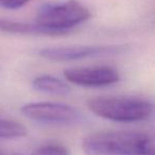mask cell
Here are the masks:
<instances>
[{"label":"cell","instance_id":"cell-2","mask_svg":"<svg viewBox=\"0 0 155 155\" xmlns=\"http://www.w3.org/2000/svg\"><path fill=\"white\" fill-rule=\"evenodd\" d=\"M89 110L97 116L116 123H138L153 114V104L145 99L124 96H100L87 102Z\"/></svg>","mask_w":155,"mask_h":155},{"label":"cell","instance_id":"cell-5","mask_svg":"<svg viewBox=\"0 0 155 155\" xmlns=\"http://www.w3.org/2000/svg\"><path fill=\"white\" fill-rule=\"evenodd\" d=\"M128 45H72V47H53L39 50V56L52 61H71L98 56L117 55L126 52Z\"/></svg>","mask_w":155,"mask_h":155},{"label":"cell","instance_id":"cell-11","mask_svg":"<svg viewBox=\"0 0 155 155\" xmlns=\"http://www.w3.org/2000/svg\"><path fill=\"white\" fill-rule=\"evenodd\" d=\"M31 0H0V6L8 10H17L22 8Z\"/></svg>","mask_w":155,"mask_h":155},{"label":"cell","instance_id":"cell-7","mask_svg":"<svg viewBox=\"0 0 155 155\" xmlns=\"http://www.w3.org/2000/svg\"><path fill=\"white\" fill-rule=\"evenodd\" d=\"M33 88L36 91L52 95H67L70 87L62 80L51 75H40L33 80Z\"/></svg>","mask_w":155,"mask_h":155},{"label":"cell","instance_id":"cell-14","mask_svg":"<svg viewBox=\"0 0 155 155\" xmlns=\"http://www.w3.org/2000/svg\"><path fill=\"white\" fill-rule=\"evenodd\" d=\"M11 155H19V154H11Z\"/></svg>","mask_w":155,"mask_h":155},{"label":"cell","instance_id":"cell-12","mask_svg":"<svg viewBox=\"0 0 155 155\" xmlns=\"http://www.w3.org/2000/svg\"><path fill=\"white\" fill-rule=\"evenodd\" d=\"M141 155H155V148L149 147Z\"/></svg>","mask_w":155,"mask_h":155},{"label":"cell","instance_id":"cell-4","mask_svg":"<svg viewBox=\"0 0 155 155\" xmlns=\"http://www.w3.org/2000/svg\"><path fill=\"white\" fill-rule=\"evenodd\" d=\"M21 113L33 121L47 124L79 123L82 114L76 108L58 102H31L21 108Z\"/></svg>","mask_w":155,"mask_h":155},{"label":"cell","instance_id":"cell-9","mask_svg":"<svg viewBox=\"0 0 155 155\" xmlns=\"http://www.w3.org/2000/svg\"><path fill=\"white\" fill-rule=\"evenodd\" d=\"M27 132V128L18 121L0 118V138H19L25 136Z\"/></svg>","mask_w":155,"mask_h":155},{"label":"cell","instance_id":"cell-6","mask_svg":"<svg viewBox=\"0 0 155 155\" xmlns=\"http://www.w3.org/2000/svg\"><path fill=\"white\" fill-rule=\"evenodd\" d=\"M65 79L74 84L87 88H99L116 84L119 73L116 69L108 65L88 68H73L63 72Z\"/></svg>","mask_w":155,"mask_h":155},{"label":"cell","instance_id":"cell-1","mask_svg":"<svg viewBox=\"0 0 155 155\" xmlns=\"http://www.w3.org/2000/svg\"><path fill=\"white\" fill-rule=\"evenodd\" d=\"M149 147L148 135L132 131L94 133L81 143L86 155H141Z\"/></svg>","mask_w":155,"mask_h":155},{"label":"cell","instance_id":"cell-13","mask_svg":"<svg viewBox=\"0 0 155 155\" xmlns=\"http://www.w3.org/2000/svg\"><path fill=\"white\" fill-rule=\"evenodd\" d=\"M0 155H6V154H4L3 152H0Z\"/></svg>","mask_w":155,"mask_h":155},{"label":"cell","instance_id":"cell-8","mask_svg":"<svg viewBox=\"0 0 155 155\" xmlns=\"http://www.w3.org/2000/svg\"><path fill=\"white\" fill-rule=\"evenodd\" d=\"M0 32L12 34H30V35H50V33L39 25L19 21L0 19ZM51 36V35H50Z\"/></svg>","mask_w":155,"mask_h":155},{"label":"cell","instance_id":"cell-3","mask_svg":"<svg viewBox=\"0 0 155 155\" xmlns=\"http://www.w3.org/2000/svg\"><path fill=\"white\" fill-rule=\"evenodd\" d=\"M91 13L75 0L57 4H43L38 8L35 22L45 28L51 36L68 34L72 29L84 23Z\"/></svg>","mask_w":155,"mask_h":155},{"label":"cell","instance_id":"cell-10","mask_svg":"<svg viewBox=\"0 0 155 155\" xmlns=\"http://www.w3.org/2000/svg\"><path fill=\"white\" fill-rule=\"evenodd\" d=\"M32 155H70L65 147L57 143H48L36 149Z\"/></svg>","mask_w":155,"mask_h":155}]
</instances>
